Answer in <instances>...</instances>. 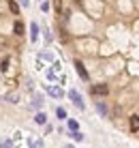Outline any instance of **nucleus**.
Here are the masks:
<instances>
[{
	"mask_svg": "<svg viewBox=\"0 0 139 148\" xmlns=\"http://www.w3.org/2000/svg\"><path fill=\"white\" fill-rule=\"evenodd\" d=\"M69 99L73 101V103H75V105H77L79 110H84V101H81L79 92H75V90H69Z\"/></svg>",
	"mask_w": 139,
	"mask_h": 148,
	"instance_id": "nucleus-1",
	"label": "nucleus"
},
{
	"mask_svg": "<svg viewBox=\"0 0 139 148\" xmlns=\"http://www.w3.org/2000/svg\"><path fill=\"white\" fill-rule=\"evenodd\" d=\"M96 110H99V114H101V116H107V108H105V103H101V101H99V103H96Z\"/></svg>",
	"mask_w": 139,
	"mask_h": 148,
	"instance_id": "nucleus-8",
	"label": "nucleus"
},
{
	"mask_svg": "<svg viewBox=\"0 0 139 148\" xmlns=\"http://www.w3.org/2000/svg\"><path fill=\"white\" fill-rule=\"evenodd\" d=\"M131 131H139V116H131Z\"/></svg>",
	"mask_w": 139,
	"mask_h": 148,
	"instance_id": "nucleus-6",
	"label": "nucleus"
},
{
	"mask_svg": "<svg viewBox=\"0 0 139 148\" xmlns=\"http://www.w3.org/2000/svg\"><path fill=\"white\" fill-rule=\"evenodd\" d=\"M19 2H22L24 7H28V4H30V0H19Z\"/></svg>",
	"mask_w": 139,
	"mask_h": 148,
	"instance_id": "nucleus-16",
	"label": "nucleus"
},
{
	"mask_svg": "<svg viewBox=\"0 0 139 148\" xmlns=\"http://www.w3.org/2000/svg\"><path fill=\"white\" fill-rule=\"evenodd\" d=\"M13 30H15V34H24V24H22V22H15Z\"/></svg>",
	"mask_w": 139,
	"mask_h": 148,
	"instance_id": "nucleus-7",
	"label": "nucleus"
},
{
	"mask_svg": "<svg viewBox=\"0 0 139 148\" xmlns=\"http://www.w3.org/2000/svg\"><path fill=\"white\" fill-rule=\"evenodd\" d=\"M71 137H73L75 142H81V140H84V135H81L79 131H73V135H71Z\"/></svg>",
	"mask_w": 139,
	"mask_h": 148,
	"instance_id": "nucleus-11",
	"label": "nucleus"
},
{
	"mask_svg": "<svg viewBox=\"0 0 139 148\" xmlns=\"http://www.w3.org/2000/svg\"><path fill=\"white\" fill-rule=\"evenodd\" d=\"M30 39H32V41H37L39 39V24H30Z\"/></svg>",
	"mask_w": 139,
	"mask_h": 148,
	"instance_id": "nucleus-4",
	"label": "nucleus"
},
{
	"mask_svg": "<svg viewBox=\"0 0 139 148\" xmlns=\"http://www.w3.org/2000/svg\"><path fill=\"white\" fill-rule=\"evenodd\" d=\"M69 129L71 131H77V129H79V125H77L75 120H69Z\"/></svg>",
	"mask_w": 139,
	"mask_h": 148,
	"instance_id": "nucleus-13",
	"label": "nucleus"
},
{
	"mask_svg": "<svg viewBox=\"0 0 139 148\" xmlns=\"http://www.w3.org/2000/svg\"><path fill=\"white\" fill-rule=\"evenodd\" d=\"M75 69H77V73H79V77H81V79L88 82V71H86V67L81 64V60H75Z\"/></svg>",
	"mask_w": 139,
	"mask_h": 148,
	"instance_id": "nucleus-2",
	"label": "nucleus"
},
{
	"mask_svg": "<svg viewBox=\"0 0 139 148\" xmlns=\"http://www.w3.org/2000/svg\"><path fill=\"white\" fill-rule=\"evenodd\" d=\"M9 7H11V11H13L15 15H17V13H19V9H17V4H15V2H13V0H9Z\"/></svg>",
	"mask_w": 139,
	"mask_h": 148,
	"instance_id": "nucleus-12",
	"label": "nucleus"
},
{
	"mask_svg": "<svg viewBox=\"0 0 139 148\" xmlns=\"http://www.w3.org/2000/svg\"><path fill=\"white\" fill-rule=\"evenodd\" d=\"M34 120H37L39 125H45V122H47V116H45V114H37V118H34Z\"/></svg>",
	"mask_w": 139,
	"mask_h": 148,
	"instance_id": "nucleus-9",
	"label": "nucleus"
},
{
	"mask_svg": "<svg viewBox=\"0 0 139 148\" xmlns=\"http://www.w3.org/2000/svg\"><path fill=\"white\" fill-rule=\"evenodd\" d=\"M56 116H58L60 120H64V118H66V112H64L62 108H58V110H56Z\"/></svg>",
	"mask_w": 139,
	"mask_h": 148,
	"instance_id": "nucleus-10",
	"label": "nucleus"
},
{
	"mask_svg": "<svg viewBox=\"0 0 139 148\" xmlns=\"http://www.w3.org/2000/svg\"><path fill=\"white\" fill-rule=\"evenodd\" d=\"M30 142H32V146H34V148H43V144H41L39 140H30Z\"/></svg>",
	"mask_w": 139,
	"mask_h": 148,
	"instance_id": "nucleus-15",
	"label": "nucleus"
},
{
	"mask_svg": "<svg viewBox=\"0 0 139 148\" xmlns=\"http://www.w3.org/2000/svg\"><path fill=\"white\" fill-rule=\"evenodd\" d=\"M49 95L56 97V99H60V97H62V90H60L58 86H49Z\"/></svg>",
	"mask_w": 139,
	"mask_h": 148,
	"instance_id": "nucleus-5",
	"label": "nucleus"
},
{
	"mask_svg": "<svg viewBox=\"0 0 139 148\" xmlns=\"http://www.w3.org/2000/svg\"><path fill=\"white\" fill-rule=\"evenodd\" d=\"M109 92V88H107L105 84H96V86H92V95H107Z\"/></svg>",
	"mask_w": 139,
	"mask_h": 148,
	"instance_id": "nucleus-3",
	"label": "nucleus"
},
{
	"mask_svg": "<svg viewBox=\"0 0 139 148\" xmlns=\"http://www.w3.org/2000/svg\"><path fill=\"white\" fill-rule=\"evenodd\" d=\"M0 69H2V71H7V69H9V58H4V60H2V64H0Z\"/></svg>",
	"mask_w": 139,
	"mask_h": 148,
	"instance_id": "nucleus-14",
	"label": "nucleus"
}]
</instances>
